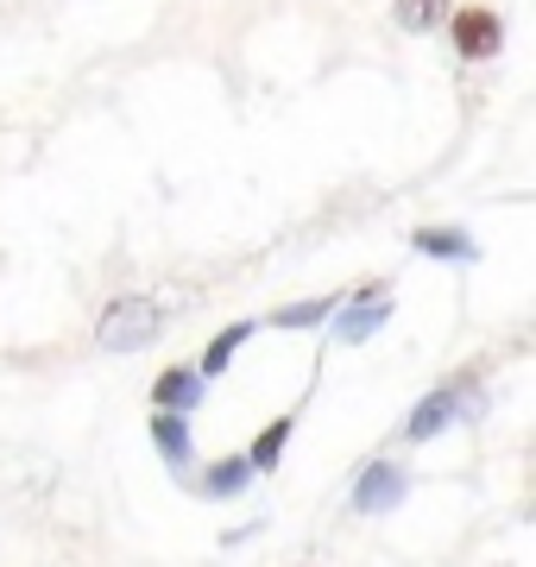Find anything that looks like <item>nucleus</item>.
<instances>
[{
    "mask_svg": "<svg viewBox=\"0 0 536 567\" xmlns=\"http://www.w3.org/2000/svg\"><path fill=\"white\" fill-rule=\"evenodd\" d=\"M474 416H480V372H461L449 385L423 391L398 435H404V442H435V435H449L454 423H474Z\"/></svg>",
    "mask_w": 536,
    "mask_h": 567,
    "instance_id": "1",
    "label": "nucleus"
},
{
    "mask_svg": "<svg viewBox=\"0 0 536 567\" xmlns=\"http://www.w3.org/2000/svg\"><path fill=\"white\" fill-rule=\"evenodd\" d=\"M158 334H165V309L152 303V297H114L95 316V347L102 353H145Z\"/></svg>",
    "mask_w": 536,
    "mask_h": 567,
    "instance_id": "2",
    "label": "nucleus"
},
{
    "mask_svg": "<svg viewBox=\"0 0 536 567\" xmlns=\"http://www.w3.org/2000/svg\"><path fill=\"white\" fill-rule=\"evenodd\" d=\"M385 322H392V284L385 278H367V284H353V290H341V309H334V341L341 347L372 341Z\"/></svg>",
    "mask_w": 536,
    "mask_h": 567,
    "instance_id": "3",
    "label": "nucleus"
},
{
    "mask_svg": "<svg viewBox=\"0 0 536 567\" xmlns=\"http://www.w3.org/2000/svg\"><path fill=\"white\" fill-rule=\"evenodd\" d=\"M411 498V466H398V461H367L360 466V480H353V492H348V511L353 517H392L398 505Z\"/></svg>",
    "mask_w": 536,
    "mask_h": 567,
    "instance_id": "4",
    "label": "nucleus"
},
{
    "mask_svg": "<svg viewBox=\"0 0 536 567\" xmlns=\"http://www.w3.org/2000/svg\"><path fill=\"white\" fill-rule=\"evenodd\" d=\"M449 39L467 63H486V58H498V44H505V20H498L493 7H454Z\"/></svg>",
    "mask_w": 536,
    "mask_h": 567,
    "instance_id": "5",
    "label": "nucleus"
},
{
    "mask_svg": "<svg viewBox=\"0 0 536 567\" xmlns=\"http://www.w3.org/2000/svg\"><path fill=\"white\" fill-rule=\"evenodd\" d=\"M152 447H158V461L177 473V480H189L196 473V429H189V416H171V410H152Z\"/></svg>",
    "mask_w": 536,
    "mask_h": 567,
    "instance_id": "6",
    "label": "nucleus"
},
{
    "mask_svg": "<svg viewBox=\"0 0 536 567\" xmlns=\"http://www.w3.org/2000/svg\"><path fill=\"white\" fill-rule=\"evenodd\" d=\"M208 379L196 365H165L158 379H152V410H171V416H189V410L203 404Z\"/></svg>",
    "mask_w": 536,
    "mask_h": 567,
    "instance_id": "7",
    "label": "nucleus"
},
{
    "mask_svg": "<svg viewBox=\"0 0 536 567\" xmlns=\"http://www.w3.org/2000/svg\"><path fill=\"white\" fill-rule=\"evenodd\" d=\"M411 252H423V259H435V265H474L480 259V246H474L467 227H416Z\"/></svg>",
    "mask_w": 536,
    "mask_h": 567,
    "instance_id": "8",
    "label": "nucleus"
},
{
    "mask_svg": "<svg viewBox=\"0 0 536 567\" xmlns=\"http://www.w3.org/2000/svg\"><path fill=\"white\" fill-rule=\"evenodd\" d=\"M252 480H259V473L247 466V454H221V461H208L203 473H196V492L215 498V505H227V498H240Z\"/></svg>",
    "mask_w": 536,
    "mask_h": 567,
    "instance_id": "9",
    "label": "nucleus"
},
{
    "mask_svg": "<svg viewBox=\"0 0 536 567\" xmlns=\"http://www.w3.org/2000/svg\"><path fill=\"white\" fill-rule=\"evenodd\" d=\"M290 435H297V410H285V416H271L259 435L247 442V466L252 473H278L285 466V447H290Z\"/></svg>",
    "mask_w": 536,
    "mask_h": 567,
    "instance_id": "10",
    "label": "nucleus"
},
{
    "mask_svg": "<svg viewBox=\"0 0 536 567\" xmlns=\"http://www.w3.org/2000/svg\"><path fill=\"white\" fill-rule=\"evenodd\" d=\"M252 334H259V322H227V328H215V334H208V347H203V360H196V372H203V379H221L227 365H234V353H240Z\"/></svg>",
    "mask_w": 536,
    "mask_h": 567,
    "instance_id": "11",
    "label": "nucleus"
},
{
    "mask_svg": "<svg viewBox=\"0 0 536 567\" xmlns=\"http://www.w3.org/2000/svg\"><path fill=\"white\" fill-rule=\"evenodd\" d=\"M334 309H341V290H329V297H303V303H278L266 322H271V328H290V334H297V328H322Z\"/></svg>",
    "mask_w": 536,
    "mask_h": 567,
    "instance_id": "12",
    "label": "nucleus"
},
{
    "mask_svg": "<svg viewBox=\"0 0 536 567\" xmlns=\"http://www.w3.org/2000/svg\"><path fill=\"white\" fill-rule=\"evenodd\" d=\"M449 0H392V20L404 32H435V25H449Z\"/></svg>",
    "mask_w": 536,
    "mask_h": 567,
    "instance_id": "13",
    "label": "nucleus"
}]
</instances>
